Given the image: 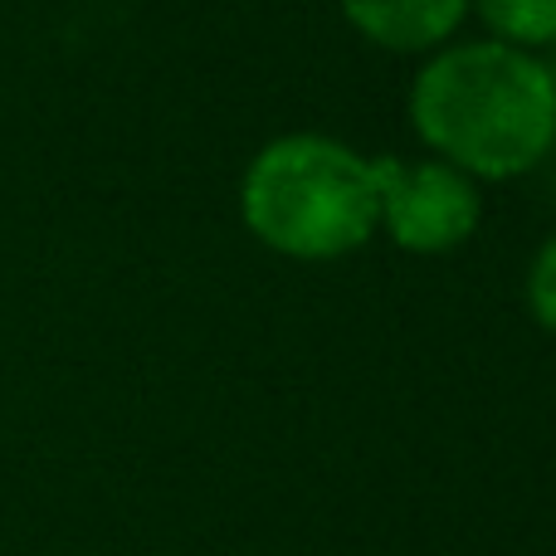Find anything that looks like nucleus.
Listing matches in <instances>:
<instances>
[{"label": "nucleus", "mask_w": 556, "mask_h": 556, "mask_svg": "<svg viewBox=\"0 0 556 556\" xmlns=\"http://www.w3.org/2000/svg\"><path fill=\"white\" fill-rule=\"evenodd\" d=\"M415 132L464 176L508 181L556 142V78L528 49L479 39L434 54L410 88Z\"/></svg>", "instance_id": "obj_1"}, {"label": "nucleus", "mask_w": 556, "mask_h": 556, "mask_svg": "<svg viewBox=\"0 0 556 556\" xmlns=\"http://www.w3.org/2000/svg\"><path fill=\"white\" fill-rule=\"evenodd\" d=\"M244 225L288 260H337L371 240L381 195L366 156L332 137H278L244 172Z\"/></svg>", "instance_id": "obj_2"}, {"label": "nucleus", "mask_w": 556, "mask_h": 556, "mask_svg": "<svg viewBox=\"0 0 556 556\" xmlns=\"http://www.w3.org/2000/svg\"><path fill=\"white\" fill-rule=\"evenodd\" d=\"M381 220L391 240L410 254H444L459 250L479 230V191L450 162H371Z\"/></svg>", "instance_id": "obj_3"}, {"label": "nucleus", "mask_w": 556, "mask_h": 556, "mask_svg": "<svg viewBox=\"0 0 556 556\" xmlns=\"http://www.w3.org/2000/svg\"><path fill=\"white\" fill-rule=\"evenodd\" d=\"M346 20L381 49H434L464 20L469 0H342Z\"/></svg>", "instance_id": "obj_4"}, {"label": "nucleus", "mask_w": 556, "mask_h": 556, "mask_svg": "<svg viewBox=\"0 0 556 556\" xmlns=\"http://www.w3.org/2000/svg\"><path fill=\"white\" fill-rule=\"evenodd\" d=\"M503 45H547L556 39V0H469Z\"/></svg>", "instance_id": "obj_5"}, {"label": "nucleus", "mask_w": 556, "mask_h": 556, "mask_svg": "<svg viewBox=\"0 0 556 556\" xmlns=\"http://www.w3.org/2000/svg\"><path fill=\"white\" fill-rule=\"evenodd\" d=\"M528 303L538 313V323L556 332V235L538 250L532 260V274H528Z\"/></svg>", "instance_id": "obj_6"}]
</instances>
